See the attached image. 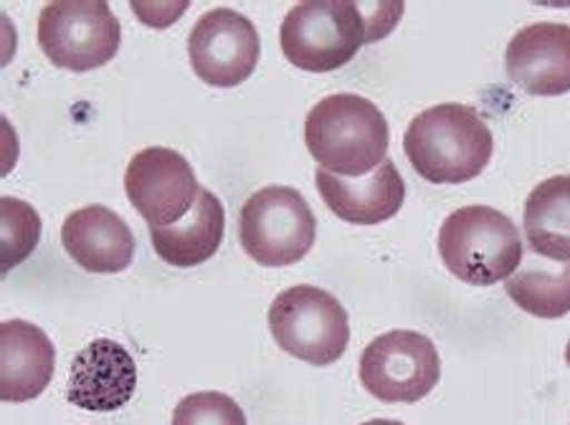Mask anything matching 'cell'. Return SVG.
I'll return each instance as SVG.
<instances>
[{"label": "cell", "mask_w": 570, "mask_h": 425, "mask_svg": "<svg viewBox=\"0 0 570 425\" xmlns=\"http://www.w3.org/2000/svg\"><path fill=\"white\" fill-rule=\"evenodd\" d=\"M403 152L424 180L459 185L484 172L494 152V137L474 107L446 101L411 119Z\"/></svg>", "instance_id": "obj_1"}, {"label": "cell", "mask_w": 570, "mask_h": 425, "mask_svg": "<svg viewBox=\"0 0 570 425\" xmlns=\"http://www.w3.org/2000/svg\"><path fill=\"white\" fill-rule=\"evenodd\" d=\"M305 142L322 170L340 178H365L389 155V119L361 95H330L309 109Z\"/></svg>", "instance_id": "obj_2"}, {"label": "cell", "mask_w": 570, "mask_h": 425, "mask_svg": "<svg viewBox=\"0 0 570 425\" xmlns=\"http://www.w3.org/2000/svg\"><path fill=\"white\" fill-rule=\"evenodd\" d=\"M439 254L459 281L492 286L508 281L522 264L518 226L490 206L454 210L439 230Z\"/></svg>", "instance_id": "obj_3"}, {"label": "cell", "mask_w": 570, "mask_h": 425, "mask_svg": "<svg viewBox=\"0 0 570 425\" xmlns=\"http://www.w3.org/2000/svg\"><path fill=\"white\" fill-rule=\"evenodd\" d=\"M279 43L292 67L325 73L343 69L373 39L361 3L309 0L284 16Z\"/></svg>", "instance_id": "obj_4"}, {"label": "cell", "mask_w": 570, "mask_h": 425, "mask_svg": "<svg viewBox=\"0 0 570 425\" xmlns=\"http://www.w3.org/2000/svg\"><path fill=\"white\" fill-rule=\"evenodd\" d=\"M317 236V220L299 190L269 185L238 212V238L256 264L282 269L302 261Z\"/></svg>", "instance_id": "obj_5"}, {"label": "cell", "mask_w": 570, "mask_h": 425, "mask_svg": "<svg viewBox=\"0 0 570 425\" xmlns=\"http://www.w3.org/2000/svg\"><path fill=\"white\" fill-rule=\"evenodd\" d=\"M269 329L284 353L315 367L337 363L351 342V322L343 304L307 284L292 286L272 302Z\"/></svg>", "instance_id": "obj_6"}, {"label": "cell", "mask_w": 570, "mask_h": 425, "mask_svg": "<svg viewBox=\"0 0 570 425\" xmlns=\"http://www.w3.org/2000/svg\"><path fill=\"white\" fill-rule=\"evenodd\" d=\"M122 39L105 0H57L39 16V46L53 67L91 71L115 59Z\"/></svg>", "instance_id": "obj_7"}, {"label": "cell", "mask_w": 570, "mask_h": 425, "mask_svg": "<svg viewBox=\"0 0 570 425\" xmlns=\"http://www.w3.org/2000/svg\"><path fill=\"white\" fill-rule=\"evenodd\" d=\"M441 359L426 335L393 329L361 355V383L381 403H419L439 385Z\"/></svg>", "instance_id": "obj_8"}, {"label": "cell", "mask_w": 570, "mask_h": 425, "mask_svg": "<svg viewBox=\"0 0 570 425\" xmlns=\"http://www.w3.org/2000/svg\"><path fill=\"white\" fill-rule=\"evenodd\" d=\"M262 41L256 26L234 8L204 13L188 36L193 69L210 87H238L259 63Z\"/></svg>", "instance_id": "obj_9"}, {"label": "cell", "mask_w": 570, "mask_h": 425, "mask_svg": "<svg viewBox=\"0 0 570 425\" xmlns=\"http://www.w3.org/2000/svg\"><path fill=\"white\" fill-rule=\"evenodd\" d=\"M125 190L150 228L173 226L196 206L200 185L190 162L170 147H145L125 172Z\"/></svg>", "instance_id": "obj_10"}, {"label": "cell", "mask_w": 570, "mask_h": 425, "mask_svg": "<svg viewBox=\"0 0 570 425\" xmlns=\"http://www.w3.org/2000/svg\"><path fill=\"white\" fill-rule=\"evenodd\" d=\"M504 69L522 91L558 97L570 91V26L538 21L512 36Z\"/></svg>", "instance_id": "obj_11"}, {"label": "cell", "mask_w": 570, "mask_h": 425, "mask_svg": "<svg viewBox=\"0 0 570 425\" xmlns=\"http://www.w3.org/2000/svg\"><path fill=\"white\" fill-rule=\"evenodd\" d=\"M137 367L132 355L115 339H95L73 359L67 397L91 413H112L132 401Z\"/></svg>", "instance_id": "obj_12"}, {"label": "cell", "mask_w": 570, "mask_h": 425, "mask_svg": "<svg viewBox=\"0 0 570 425\" xmlns=\"http://www.w3.org/2000/svg\"><path fill=\"white\" fill-rule=\"evenodd\" d=\"M315 182L325 206L337 218L355 226L383 224L393 218L406 200V182L391 160H385L365 178H340L317 168Z\"/></svg>", "instance_id": "obj_13"}, {"label": "cell", "mask_w": 570, "mask_h": 425, "mask_svg": "<svg viewBox=\"0 0 570 425\" xmlns=\"http://www.w3.org/2000/svg\"><path fill=\"white\" fill-rule=\"evenodd\" d=\"M61 244L73 264L91 274H119L135 258L132 228L107 206L73 210L63 220Z\"/></svg>", "instance_id": "obj_14"}, {"label": "cell", "mask_w": 570, "mask_h": 425, "mask_svg": "<svg viewBox=\"0 0 570 425\" xmlns=\"http://www.w3.org/2000/svg\"><path fill=\"white\" fill-rule=\"evenodd\" d=\"M0 395L6 403H26L39 397L53 377L57 353L41 327L23 319L0 325Z\"/></svg>", "instance_id": "obj_15"}, {"label": "cell", "mask_w": 570, "mask_h": 425, "mask_svg": "<svg viewBox=\"0 0 570 425\" xmlns=\"http://www.w3.org/2000/svg\"><path fill=\"white\" fill-rule=\"evenodd\" d=\"M226 212L214 192L200 188L198 200L186 218L173 226L150 228L153 248L165 264L176 269H190V266L206 264L218 251L224 241Z\"/></svg>", "instance_id": "obj_16"}, {"label": "cell", "mask_w": 570, "mask_h": 425, "mask_svg": "<svg viewBox=\"0 0 570 425\" xmlns=\"http://www.w3.org/2000/svg\"><path fill=\"white\" fill-rule=\"evenodd\" d=\"M525 236L532 254L570 261V175L538 182L525 202Z\"/></svg>", "instance_id": "obj_17"}, {"label": "cell", "mask_w": 570, "mask_h": 425, "mask_svg": "<svg viewBox=\"0 0 570 425\" xmlns=\"http://www.w3.org/2000/svg\"><path fill=\"white\" fill-rule=\"evenodd\" d=\"M508 297L522 312L540 319H560L570 312V261L550 264V258H530L514 271L508 284Z\"/></svg>", "instance_id": "obj_18"}, {"label": "cell", "mask_w": 570, "mask_h": 425, "mask_svg": "<svg viewBox=\"0 0 570 425\" xmlns=\"http://www.w3.org/2000/svg\"><path fill=\"white\" fill-rule=\"evenodd\" d=\"M0 212H3V274H8L33 254L41 234V218L29 202L11 196L0 200Z\"/></svg>", "instance_id": "obj_19"}, {"label": "cell", "mask_w": 570, "mask_h": 425, "mask_svg": "<svg viewBox=\"0 0 570 425\" xmlns=\"http://www.w3.org/2000/svg\"><path fill=\"white\" fill-rule=\"evenodd\" d=\"M173 425H249L246 413L226 393H193L176 405Z\"/></svg>", "instance_id": "obj_20"}, {"label": "cell", "mask_w": 570, "mask_h": 425, "mask_svg": "<svg viewBox=\"0 0 570 425\" xmlns=\"http://www.w3.org/2000/svg\"><path fill=\"white\" fill-rule=\"evenodd\" d=\"M363 425H403L401 421H385V418H379V421H367Z\"/></svg>", "instance_id": "obj_21"}, {"label": "cell", "mask_w": 570, "mask_h": 425, "mask_svg": "<svg viewBox=\"0 0 570 425\" xmlns=\"http://www.w3.org/2000/svg\"><path fill=\"white\" fill-rule=\"evenodd\" d=\"M566 359H568V365H570V342H568V347H566Z\"/></svg>", "instance_id": "obj_22"}]
</instances>
